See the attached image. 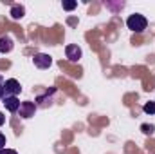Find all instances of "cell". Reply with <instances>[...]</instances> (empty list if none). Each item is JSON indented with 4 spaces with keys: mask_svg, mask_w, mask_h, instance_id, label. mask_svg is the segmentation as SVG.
I'll list each match as a JSON object with an SVG mask.
<instances>
[{
    "mask_svg": "<svg viewBox=\"0 0 155 154\" xmlns=\"http://www.w3.org/2000/svg\"><path fill=\"white\" fill-rule=\"evenodd\" d=\"M0 154H18V152H16V151H13V149H2Z\"/></svg>",
    "mask_w": 155,
    "mask_h": 154,
    "instance_id": "obj_13",
    "label": "cell"
},
{
    "mask_svg": "<svg viewBox=\"0 0 155 154\" xmlns=\"http://www.w3.org/2000/svg\"><path fill=\"white\" fill-rule=\"evenodd\" d=\"M4 89H5V94H9V96H16V94H20L22 85H20L18 80L9 78V80H5V83H4Z\"/></svg>",
    "mask_w": 155,
    "mask_h": 154,
    "instance_id": "obj_3",
    "label": "cell"
},
{
    "mask_svg": "<svg viewBox=\"0 0 155 154\" xmlns=\"http://www.w3.org/2000/svg\"><path fill=\"white\" fill-rule=\"evenodd\" d=\"M13 38H9V37H2L0 38V53L2 54H7V53H11L13 51Z\"/></svg>",
    "mask_w": 155,
    "mask_h": 154,
    "instance_id": "obj_7",
    "label": "cell"
},
{
    "mask_svg": "<svg viewBox=\"0 0 155 154\" xmlns=\"http://www.w3.org/2000/svg\"><path fill=\"white\" fill-rule=\"evenodd\" d=\"M65 54L71 62H79L81 60V47L76 45V44H69L65 47Z\"/></svg>",
    "mask_w": 155,
    "mask_h": 154,
    "instance_id": "obj_4",
    "label": "cell"
},
{
    "mask_svg": "<svg viewBox=\"0 0 155 154\" xmlns=\"http://www.w3.org/2000/svg\"><path fill=\"white\" fill-rule=\"evenodd\" d=\"M141 131H143L144 134H153L155 127L153 125H148V123H143V125H141Z\"/></svg>",
    "mask_w": 155,
    "mask_h": 154,
    "instance_id": "obj_10",
    "label": "cell"
},
{
    "mask_svg": "<svg viewBox=\"0 0 155 154\" xmlns=\"http://www.w3.org/2000/svg\"><path fill=\"white\" fill-rule=\"evenodd\" d=\"M126 26H128V29L134 31V33H143V31L146 29V26H148V20H146V16L135 13V15H130V16H128Z\"/></svg>",
    "mask_w": 155,
    "mask_h": 154,
    "instance_id": "obj_1",
    "label": "cell"
},
{
    "mask_svg": "<svg viewBox=\"0 0 155 154\" xmlns=\"http://www.w3.org/2000/svg\"><path fill=\"white\" fill-rule=\"evenodd\" d=\"M4 123H5V116H4V114H2V113H0V127H2Z\"/></svg>",
    "mask_w": 155,
    "mask_h": 154,
    "instance_id": "obj_15",
    "label": "cell"
},
{
    "mask_svg": "<svg viewBox=\"0 0 155 154\" xmlns=\"http://www.w3.org/2000/svg\"><path fill=\"white\" fill-rule=\"evenodd\" d=\"M144 113L146 114H155V102H148V103H144Z\"/></svg>",
    "mask_w": 155,
    "mask_h": 154,
    "instance_id": "obj_9",
    "label": "cell"
},
{
    "mask_svg": "<svg viewBox=\"0 0 155 154\" xmlns=\"http://www.w3.org/2000/svg\"><path fill=\"white\" fill-rule=\"evenodd\" d=\"M33 62H35V65H36L38 69H49V67L52 65V58H51L49 54H45V53L35 54V56H33Z\"/></svg>",
    "mask_w": 155,
    "mask_h": 154,
    "instance_id": "obj_2",
    "label": "cell"
},
{
    "mask_svg": "<svg viewBox=\"0 0 155 154\" xmlns=\"http://www.w3.org/2000/svg\"><path fill=\"white\" fill-rule=\"evenodd\" d=\"M0 98H5V89H4V83H0Z\"/></svg>",
    "mask_w": 155,
    "mask_h": 154,
    "instance_id": "obj_14",
    "label": "cell"
},
{
    "mask_svg": "<svg viewBox=\"0 0 155 154\" xmlns=\"http://www.w3.org/2000/svg\"><path fill=\"white\" fill-rule=\"evenodd\" d=\"M61 5H63V9H65V11H72V9H76L78 2H63Z\"/></svg>",
    "mask_w": 155,
    "mask_h": 154,
    "instance_id": "obj_11",
    "label": "cell"
},
{
    "mask_svg": "<svg viewBox=\"0 0 155 154\" xmlns=\"http://www.w3.org/2000/svg\"><path fill=\"white\" fill-rule=\"evenodd\" d=\"M24 15H25L24 5H18V4H16V5H13V7H11V16H13L15 20H20Z\"/></svg>",
    "mask_w": 155,
    "mask_h": 154,
    "instance_id": "obj_8",
    "label": "cell"
},
{
    "mask_svg": "<svg viewBox=\"0 0 155 154\" xmlns=\"http://www.w3.org/2000/svg\"><path fill=\"white\" fill-rule=\"evenodd\" d=\"M4 105H5V109H7L9 113H16L22 103H20V100H18L16 96H5V98H4Z\"/></svg>",
    "mask_w": 155,
    "mask_h": 154,
    "instance_id": "obj_6",
    "label": "cell"
},
{
    "mask_svg": "<svg viewBox=\"0 0 155 154\" xmlns=\"http://www.w3.org/2000/svg\"><path fill=\"white\" fill-rule=\"evenodd\" d=\"M20 116L22 118H31V116H35V113H36V105L33 103V102H22V105H20Z\"/></svg>",
    "mask_w": 155,
    "mask_h": 154,
    "instance_id": "obj_5",
    "label": "cell"
},
{
    "mask_svg": "<svg viewBox=\"0 0 155 154\" xmlns=\"http://www.w3.org/2000/svg\"><path fill=\"white\" fill-rule=\"evenodd\" d=\"M0 83H2V78H0Z\"/></svg>",
    "mask_w": 155,
    "mask_h": 154,
    "instance_id": "obj_16",
    "label": "cell"
},
{
    "mask_svg": "<svg viewBox=\"0 0 155 154\" xmlns=\"http://www.w3.org/2000/svg\"><path fill=\"white\" fill-rule=\"evenodd\" d=\"M5 143H7V142H5V136L0 132V151H2V149H5Z\"/></svg>",
    "mask_w": 155,
    "mask_h": 154,
    "instance_id": "obj_12",
    "label": "cell"
}]
</instances>
